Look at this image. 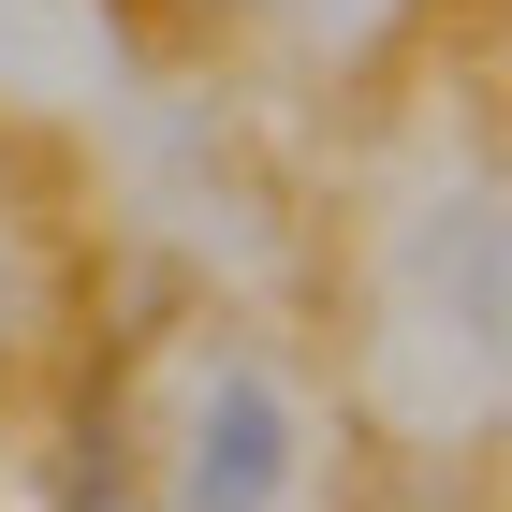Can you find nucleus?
Listing matches in <instances>:
<instances>
[{
  "mask_svg": "<svg viewBox=\"0 0 512 512\" xmlns=\"http://www.w3.org/2000/svg\"><path fill=\"white\" fill-rule=\"evenodd\" d=\"M59 512H132V439H118V410L74 425V454H59Z\"/></svg>",
  "mask_w": 512,
  "mask_h": 512,
  "instance_id": "nucleus-2",
  "label": "nucleus"
},
{
  "mask_svg": "<svg viewBox=\"0 0 512 512\" xmlns=\"http://www.w3.org/2000/svg\"><path fill=\"white\" fill-rule=\"evenodd\" d=\"M293 454H308V425H293V395H278V366H205L191 425H176V483H161V512H278L293 498Z\"/></svg>",
  "mask_w": 512,
  "mask_h": 512,
  "instance_id": "nucleus-1",
  "label": "nucleus"
}]
</instances>
